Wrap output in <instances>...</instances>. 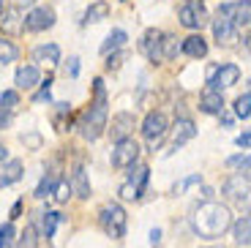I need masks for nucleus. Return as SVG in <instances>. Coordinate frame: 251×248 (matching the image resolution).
I'll return each mask as SVG.
<instances>
[{
    "label": "nucleus",
    "mask_w": 251,
    "mask_h": 248,
    "mask_svg": "<svg viewBox=\"0 0 251 248\" xmlns=\"http://www.w3.org/2000/svg\"><path fill=\"white\" fill-rule=\"evenodd\" d=\"M17 60V47L8 38H0V63H11Z\"/></svg>",
    "instance_id": "c756f323"
},
{
    "label": "nucleus",
    "mask_w": 251,
    "mask_h": 248,
    "mask_svg": "<svg viewBox=\"0 0 251 248\" xmlns=\"http://www.w3.org/2000/svg\"><path fill=\"white\" fill-rule=\"evenodd\" d=\"M207 22V11L202 6H197V3H186V6H180V25L188 27V30H197V27H202Z\"/></svg>",
    "instance_id": "9d476101"
},
{
    "label": "nucleus",
    "mask_w": 251,
    "mask_h": 248,
    "mask_svg": "<svg viewBox=\"0 0 251 248\" xmlns=\"http://www.w3.org/2000/svg\"><path fill=\"white\" fill-rule=\"evenodd\" d=\"M180 52V38L177 36H164L161 38V57L164 60H175Z\"/></svg>",
    "instance_id": "5701e85b"
},
{
    "label": "nucleus",
    "mask_w": 251,
    "mask_h": 248,
    "mask_svg": "<svg viewBox=\"0 0 251 248\" xmlns=\"http://www.w3.org/2000/svg\"><path fill=\"white\" fill-rule=\"evenodd\" d=\"M167 128H170V123H167V115H164V112H148V118H145V123H142V137L148 139L151 150H156L158 145H161Z\"/></svg>",
    "instance_id": "39448f33"
},
{
    "label": "nucleus",
    "mask_w": 251,
    "mask_h": 248,
    "mask_svg": "<svg viewBox=\"0 0 251 248\" xmlns=\"http://www.w3.org/2000/svg\"><path fill=\"white\" fill-rule=\"evenodd\" d=\"M139 158V145L134 142L131 137H126L120 139V142H115L112 148V167L118 169H126V167H134Z\"/></svg>",
    "instance_id": "423d86ee"
},
{
    "label": "nucleus",
    "mask_w": 251,
    "mask_h": 248,
    "mask_svg": "<svg viewBox=\"0 0 251 248\" xmlns=\"http://www.w3.org/2000/svg\"><path fill=\"white\" fill-rule=\"evenodd\" d=\"M148 174H151V169H148V167H142V164H139V167H137V169H134V172H131V177H128V183H131V186L137 188L139 194H142V191H145V183H148Z\"/></svg>",
    "instance_id": "a878e982"
},
{
    "label": "nucleus",
    "mask_w": 251,
    "mask_h": 248,
    "mask_svg": "<svg viewBox=\"0 0 251 248\" xmlns=\"http://www.w3.org/2000/svg\"><path fill=\"white\" fill-rule=\"evenodd\" d=\"M221 17H226L229 22H232L235 27L240 25H249L251 19V0H238V3H224V6L219 8Z\"/></svg>",
    "instance_id": "6e6552de"
},
{
    "label": "nucleus",
    "mask_w": 251,
    "mask_h": 248,
    "mask_svg": "<svg viewBox=\"0 0 251 248\" xmlns=\"http://www.w3.org/2000/svg\"><path fill=\"white\" fill-rule=\"evenodd\" d=\"M19 177H22V161L8 158V161L0 164V188H6V186H11V183H17Z\"/></svg>",
    "instance_id": "4468645a"
},
{
    "label": "nucleus",
    "mask_w": 251,
    "mask_h": 248,
    "mask_svg": "<svg viewBox=\"0 0 251 248\" xmlns=\"http://www.w3.org/2000/svg\"><path fill=\"white\" fill-rule=\"evenodd\" d=\"M41 82V71L36 66H19L17 71V87L19 90H33V87Z\"/></svg>",
    "instance_id": "dca6fc26"
},
{
    "label": "nucleus",
    "mask_w": 251,
    "mask_h": 248,
    "mask_svg": "<svg viewBox=\"0 0 251 248\" xmlns=\"http://www.w3.org/2000/svg\"><path fill=\"white\" fill-rule=\"evenodd\" d=\"M197 183H202V177H200V174H191V177H186V180H180V183H175V188H172V194L177 197V194H183L188 186H197Z\"/></svg>",
    "instance_id": "72a5a7b5"
},
{
    "label": "nucleus",
    "mask_w": 251,
    "mask_h": 248,
    "mask_svg": "<svg viewBox=\"0 0 251 248\" xmlns=\"http://www.w3.org/2000/svg\"><path fill=\"white\" fill-rule=\"evenodd\" d=\"M123 57H126V55H112V57H107V69H120Z\"/></svg>",
    "instance_id": "58836bf2"
},
{
    "label": "nucleus",
    "mask_w": 251,
    "mask_h": 248,
    "mask_svg": "<svg viewBox=\"0 0 251 248\" xmlns=\"http://www.w3.org/2000/svg\"><path fill=\"white\" fill-rule=\"evenodd\" d=\"M82 137L88 139V142H93V139H99L101 134H104V128H107V87H104V79H93V104H90V109L82 115Z\"/></svg>",
    "instance_id": "f03ea898"
},
{
    "label": "nucleus",
    "mask_w": 251,
    "mask_h": 248,
    "mask_svg": "<svg viewBox=\"0 0 251 248\" xmlns=\"http://www.w3.org/2000/svg\"><path fill=\"white\" fill-rule=\"evenodd\" d=\"M120 197H123V199H128V202H131V199H139V197H142V194H139L137 188L131 186V183H123V186H120Z\"/></svg>",
    "instance_id": "f704fd0d"
},
{
    "label": "nucleus",
    "mask_w": 251,
    "mask_h": 248,
    "mask_svg": "<svg viewBox=\"0 0 251 248\" xmlns=\"http://www.w3.org/2000/svg\"><path fill=\"white\" fill-rule=\"evenodd\" d=\"M33 57H36V63H57L60 60V47L57 44H41V47H36V52H33Z\"/></svg>",
    "instance_id": "412c9836"
},
{
    "label": "nucleus",
    "mask_w": 251,
    "mask_h": 248,
    "mask_svg": "<svg viewBox=\"0 0 251 248\" xmlns=\"http://www.w3.org/2000/svg\"><path fill=\"white\" fill-rule=\"evenodd\" d=\"M180 52H186L188 57H205L207 55V41L202 36H188L180 44Z\"/></svg>",
    "instance_id": "6ab92c4d"
},
{
    "label": "nucleus",
    "mask_w": 251,
    "mask_h": 248,
    "mask_svg": "<svg viewBox=\"0 0 251 248\" xmlns=\"http://www.w3.org/2000/svg\"><path fill=\"white\" fill-rule=\"evenodd\" d=\"M109 17V3H104V0H96L93 6L85 11V25H93V22H101V19H107Z\"/></svg>",
    "instance_id": "4be33fe9"
},
{
    "label": "nucleus",
    "mask_w": 251,
    "mask_h": 248,
    "mask_svg": "<svg viewBox=\"0 0 251 248\" xmlns=\"http://www.w3.org/2000/svg\"><path fill=\"white\" fill-rule=\"evenodd\" d=\"M14 240H17V229H14V223H6L0 229V248H11Z\"/></svg>",
    "instance_id": "2f4dec72"
},
{
    "label": "nucleus",
    "mask_w": 251,
    "mask_h": 248,
    "mask_svg": "<svg viewBox=\"0 0 251 248\" xmlns=\"http://www.w3.org/2000/svg\"><path fill=\"white\" fill-rule=\"evenodd\" d=\"M151 243H153V246H158V243H161V229H153L151 232Z\"/></svg>",
    "instance_id": "79ce46f5"
},
{
    "label": "nucleus",
    "mask_w": 251,
    "mask_h": 248,
    "mask_svg": "<svg viewBox=\"0 0 251 248\" xmlns=\"http://www.w3.org/2000/svg\"><path fill=\"white\" fill-rule=\"evenodd\" d=\"M22 142H25L27 148L38 150V148H41V134H36V131H33V134H25V137H22Z\"/></svg>",
    "instance_id": "c9c22d12"
},
{
    "label": "nucleus",
    "mask_w": 251,
    "mask_h": 248,
    "mask_svg": "<svg viewBox=\"0 0 251 248\" xmlns=\"http://www.w3.org/2000/svg\"><path fill=\"white\" fill-rule=\"evenodd\" d=\"M213 36H216V41L219 44H224V47H232L235 41H238V27L229 22L226 17H216L213 19Z\"/></svg>",
    "instance_id": "ddd939ff"
},
{
    "label": "nucleus",
    "mask_w": 251,
    "mask_h": 248,
    "mask_svg": "<svg viewBox=\"0 0 251 248\" xmlns=\"http://www.w3.org/2000/svg\"><path fill=\"white\" fill-rule=\"evenodd\" d=\"M200 109L205 112V115H219L221 109H224V96L216 93V90H205L200 99Z\"/></svg>",
    "instance_id": "f3484780"
},
{
    "label": "nucleus",
    "mask_w": 251,
    "mask_h": 248,
    "mask_svg": "<svg viewBox=\"0 0 251 248\" xmlns=\"http://www.w3.org/2000/svg\"><path fill=\"white\" fill-rule=\"evenodd\" d=\"M238 79H240V69L232 66V63H216V66L207 69V85H210V90H216V93L232 87Z\"/></svg>",
    "instance_id": "20e7f679"
},
{
    "label": "nucleus",
    "mask_w": 251,
    "mask_h": 248,
    "mask_svg": "<svg viewBox=\"0 0 251 248\" xmlns=\"http://www.w3.org/2000/svg\"><path fill=\"white\" fill-rule=\"evenodd\" d=\"M131 128H134V115L120 112V115H115V118H112V128H109V131H112V137L120 142V139H126V134H128Z\"/></svg>",
    "instance_id": "a211bd4d"
},
{
    "label": "nucleus",
    "mask_w": 251,
    "mask_h": 248,
    "mask_svg": "<svg viewBox=\"0 0 251 248\" xmlns=\"http://www.w3.org/2000/svg\"><path fill=\"white\" fill-rule=\"evenodd\" d=\"M66 74L74 79L76 74H79V57H69V66H66Z\"/></svg>",
    "instance_id": "4c0bfd02"
},
{
    "label": "nucleus",
    "mask_w": 251,
    "mask_h": 248,
    "mask_svg": "<svg viewBox=\"0 0 251 248\" xmlns=\"http://www.w3.org/2000/svg\"><path fill=\"white\" fill-rule=\"evenodd\" d=\"M69 188L71 194H76L79 199H88L90 197V183H88V172L82 167H76L74 172H71V180H69Z\"/></svg>",
    "instance_id": "2eb2a0df"
},
{
    "label": "nucleus",
    "mask_w": 251,
    "mask_h": 248,
    "mask_svg": "<svg viewBox=\"0 0 251 248\" xmlns=\"http://www.w3.org/2000/svg\"><path fill=\"white\" fill-rule=\"evenodd\" d=\"M210 248H224V246H210Z\"/></svg>",
    "instance_id": "49530a36"
},
{
    "label": "nucleus",
    "mask_w": 251,
    "mask_h": 248,
    "mask_svg": "<svg viewBox=\"0 0 251 248\" xmlns=\"http://www.w3.org/2000/svg\"><path fill=\"white\" fill-rule=\"evenodd\" d=\"M99 223L109 237L120 240V237L126 235V210L118 205V202H107L99 213Z\"/></svg>",
    "instance_id": "7ed1b4c3"
},
{
    "label": "nucleus",
    "mask_w": 251,
    "mask_h": 248,
    "mask_svg": "<svg viewBox=\"0 0 251 248\" xmlns=\"http://www.w3.org/2000/svg\"><path fill=\"white\" fill-rule=\"evenodd\" d=\"M249 104H251V93L246 90V93L235 101V115H238V118H243V120H249V112H251Z\"/></svg>",
    "instance_id": "7c9ffc66"
},
{
    "label": "nucleus",
    "mask_w": 251,
    "mask_h": 248,
    "mask_svg": "<svg viewBox=\"0 0 251 248\" xmlns=\"http://www.w3.org/2000/svg\"><path fill=\"white\" fill-rule=\"evenodd\" d=\"M19 3H22V6H33V3H36V0H19Z\"/></svg>",
    "instance_id": "a18cd8bd"
},
{
    "label": "nucleus",
    "mask_w": 251,
    "mask_h": 248,
    "mask_svg": "<svg viewBox=\"0 0 251 248\" xmlns=\"http://www.w3.org/2000/svg\"><path fill=\"white\" fill-rule=\"evenodd\" d=\"M191 226L200 237H221L229 226H232V216L221 202H202L194 213H191Z\"/></svg>",
    "instance_id": "f257e3e1"
},
{
    "label": "nucleus",
    "mask_w": 251,
    "mask_h": 248,
    "mask_svg": "<svg viewBox=\"0 0 251 248\" xmlns=\"http://www.w3.org/2000/svg\"><path fill=\"white\" fill-rule=\"evenodd\" d=\"M22 25H25L27 30H33V33L47 30V27L55 25V11H52V8H33V11L25 17V22H22Z\"/></svg>",
    "instance_id": "9b49d317"
},
{
    "label": "nucleus",
    "mask_w": 251,
    "mask_h": 248,
    "mask_svg": "<svg viewBox=\"0 0 251 248\" xmlns=\"http://www.w3.org/2000/svg\"><path fill=\"white\" fill-rule=\"evenodd\" d=\"M3 161H8V150L0 145V164H3Z\"/></svg>",
    "instance_id": "37998d69"
},
{
    "label": "nucleus",
    "mask_w": 251,
    "mask_h": 248,
    "mask_svg": "<svg viewBox=\"0 0 251 248\" xmlns=\"http://www.w3.org/2000/svg\"><path fill=\"white\" fill-rule=\"evenodd\" d=\"M19 210H22V202H17V205L11 207V218H17V216H19Z\"/></svg>",
    "instance_id": "c03bdc74"
},
{
    "label": "nucleus",
    "mask_w": 251,
    "mask_h": 248,
    "mask_svg": "<svg viewBox=\"0 0 251 248\" xmlns=\"http://www.w3.org/2000/svg\"><path fill=\"white\" fill-rule=\"evenodd\" d=\"M17 106H19L17 90H3V93H0V112H14Z\"/></svg>",
    "instance_id": "bb28decb"
},
{
    "label": "nucleus",
    "mask_w": 251,
    "mask_h": 248,
    "mask_svg": "<svg viewBox=\"0 0 251 248\" xmlns=\"http://www.w3.org/2000/svg\"><path fill=\"white\" fill-rule=\"evenodd\" d=\"M128 41V36H126V30H112L107 36V44L101 47V55H109V52H115V50H120L123 44Z\"/></svg>",
    "instance_id": "b1692460"
},
{
    "label": "nucleus",
    "mask_w": 251,
    "mask_h": 248,
    "mask_svg": "<svg viewBox=\"0 0 251 248\" xmlns=\"http://www.w3.org/2000/svg\"><path fill=\"white\" fill-rule=\"evenodd\" d=\"M11 125V112H0V128H8Z\"/></svg>",
    "instance_id": "a19ab883"
},
{
    "label": "nucleus",
    "mask_w": 251,
    "mask_h": 248,
    "mask_svg": "<svg viewBox=\"0 0 251 248\" xmlns=\"http://www.w3.org/2000/svg\"><path fill=\"white\" fill-rule=\"evenodd\" d=\"M17 248H38V235L33 226H25V232L17 237Z\"/></svg>",
    "instance_id": "c85d7f7f"
},
{
    "label": "nucleus",
    "mask_w": 251,
    "mask_h": 248,
    "mask_svg": "<svg viewBox=\"0 0 251 248\" xmlns=\"http://www.w3.org/2000/svg\"><path fill=\"white\" fill-rule=\"evenodd\" d=\"M224 197L232 199L235 205H249V172L243 174H235L224 183Z\"/></svg>",
    "instance_id": "0eeeda50"
},
{
    "label": "nucleus",
    "mask_w": 251,
    "mask_h": 248,
    "mask_svg": "<svg viewBox=\"0 0 251 248\" xmlns=\"http://www.w3.org/2000/svg\"><path fill=\"white\" fill-rule=\"evenodd\" d=\"M161 38H164V33L161 30H156V27H151V30L142 36V52H145V57L148 60H153V63H158V60H164L161 57Z\"/></svg>",
    "instance_id": "f8f14e48"
},
{
    "label": "nucleus",
    "mask_w": 251,
    "mask_h": 248,
    "mask_svg": "<svg viewBox=\"0 0 251 248\" xmlns=\"http://www.w3.org/2000/svg\"><path fill=\"white\" fill-rule=\"evenodd\" d=\"M55 186H57V177H55V172H50L41 183H38V188H36V197L38 199H44V197H52V191H55Z\"/></svg>",
    "instance_id": "cd10ccee"
},
{
    "label": "nucleus",
    "mask_w": 251,
    "mask_h": 248,
    "mask_svg": "<svg viewBox=\"0 0 251 248\" xmlns=\"http://www.w3.org/2000/svg\"><path fill=\"white\" fill-rule=\"evenodd\" d=\"M60 223V213L50 210V213H41V235L44 237H52L55 235V226Z\"/></svg>",
    "instance_id": "393cba45"
},
{
    "label": "nucleus",
    "mask_w": 251,
    "mask_h": 248,
    "mask_svg": "<svg viewBox=\"0 0 251 248\" xmlns=\"http://www.w3.org/2000/svg\"><path fill=\"white\" fill-rule=\"evenodd\" d=\"M226 167H240V169H249V155H232L229 161H226Z\"/></svg>",
    "instance_id": "e433bc0d"
},
{
    "label": "nucleus",
    "mask_w": 251,
    "mask_h": 248,
    "mask_svg": "<svg viewBox=\"0 0 251 248\" xmlns=\"http://www.w3.org/2000/svg\"><path fill=\"white\" fill-rule=\"evenodd\" d=\"M197 137V125L191 123L188 118H180L175 123V128H172V145H170V153H175L177 148H183L186 142H191V139Z\"/></svg>",
    "instance_id": "1a4fd4ad"
},
{
    "label": "nucleus",
    "mask_w": 251,
    "mask_h": 248,
    "mask_svg": "<svg viewBox=\"0 0 251 248\" xmlns=\"http://www.w3.org/2000/svg\"><path fill=\"white\" fill-rule=\"evenodd\" d=\"M238 145H240V148H243V150H249V145H251V137H249V131H243V134H240V137H238Z\"/></svg>",
    "instance_id": "ea45409f"
},
{
    "label": "nucleus",
    "mask_w": 251,
    "mask_h": 248,
    "mask_svg": "<svg viewBox=\"0 0 251 248\" xmlns=\"http://www.w3.org/2000/svg\"><path fill=\"white\" fill-rule=\"evenodd\" d=\"M232 235H235V243H238V246L249 248V243H251V218L249 216L238 218V221L232 223Z\"/></svg>",
    "instance_id": "aec40b11"
},
{
    "label": "nucleus",
    "mask_w": 251,
    "mask_h": 248,
    "mask_svg": "<svg viewBox=\"0 0 251 248\" xmlns=\"http://www.w3.org/2000/svg\"><path fill=\"white\" fill-rule=\"evenodd\" d=\"M55 202H69V197H71V188H69V183H66V180H57V186H55Z\"/></svg>",
    "instance_id": "473e14b6"
}]
</instances>
